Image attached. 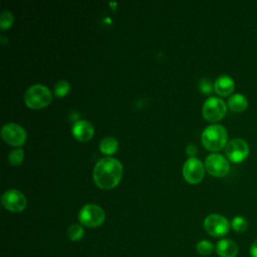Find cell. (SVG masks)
I'll return each instance as SVG.
<instances>
[{"label": "cell", "instance_id": "6da1fadb", "mask_svg": "<svg viewBox=\"0 0 257 257\" xmlns=\"http://www.w3.org/2000/svg\"><path fill=\"white\" fill-rule=\"evenodd\" d=\"M94 183L102 189L115 187L121 179L122 165L114 158L106 157L100 159L93 168Z\"/></svg>", "mask_w": 257, "mask_h": 257}, {"label": "cell", "instance_id": "7a4b0ae2", "mask_svg": "<svg viewBox=\"0 0 257 257\" xmlns=\"http://www.w3.org/2000/svg\"><path fill=\"white\" fill-rule=\"evenodd\" d=\"M202 143L210 151H220L227 145L228 134L221 124H211L202 133Z\"/></svg>", "mask_w": 257, "mask_h": 257}, {"label": "cell", "instance_id": "3957f363", "mask_svg": "<svg viewBox=\"0 0 257 257\" xmlns=\"http://www.w3.org/2000/svg\"><path fill=\"white\" fill-rule=\"evenodd\" d=\"M51 91L43 84H33L27 88L24 94V101L31 108H41L50 103Z\"/></svg>", "mask_w": 257, "mask_h": 257}, {"label": "cell", "instance_id": "277c9868", "mask_svg": "<svg viewBox=\"0 0 257 257\" xmlns=\"http://www.w3.org/2000/svg\"><path fill=\"white\" fill-rule=\"evenodd\" d=\"M80 224L94 228L100 226L105 220V213L101 207L95 204H86L78 212Z\"/></svg>", "mask_w": 257, "mask_h": 257}, {"label": "cell", "instance_id": "5b68a950", "mask_svg": "<svg viewBox=\"0 0 257 257\" xmlns=\"http://www.w3.org/2000/svg\"><path fill=\"white\" fill-rule=\"evenodd\" d=\"M230 223L223 215L210 214L204 220V228L206 232L212 237H223L230 229Z\"/></svg>", "mask_w": 257, "mask_h": 257}, {"label": "cell", "instance_id": "8992f818", "mask_svg": "<svg viewBox=\"0 0 257 257\" xmlns=\"http://www.w3.org/2000/svg\"><path fill=\"white\" fill-rule=\"evenodd\" d=\"M227 111V106L225 102L216 96H210L208 97L202 108L203 115L206 119L210 121H216L221 119Z\"/></svg>", "mask_w": 257, "mask_h": 257}, {"label": "cell", "instance_id": "52a82bcc", "mask_svg": "<svg viewBox=\"0 0 257 257\" xmlns=\"http://www.w3.org/2000/svg\"><path fill=\"white\" fill-rule=\"evenodd\" d=\"M1 203L5 209L11 212H21L25 209L27 201L22 192L15 189H10L3 193Z\"/></svg>", "mask_w": 257, "mask_h": 257}, {"label": "cell", "instance_id": "ba28073f", "mask_svg": "<svg viewBox=\"0 0 257 257\" xmlns=\"http://www.w3.org/2000/svg\"><path fill=\"white\" fill-rule=\"evenodd\" d=\"M1 136L6 143L15 147L22 146L26 141L25 130L14 122L4 124L1 128Z\"/></svg>", "mask_w": 257, "mask_h": 257}, {"label": "cell", "instance_id": "9c48e42d", "mask_svg": "<svg viewBox=\"0 0 257 257\" xmlns=\"http://www.w3.org/2000/svg\"><path fill=\"white\" fill-rule=\"evenodd\" d=\"M205 167L207 171L215 177H224L230 170L228 160L223 155L217 153L207 156L205 160Z\"/></svg>", "mask_w": 257, "mask_h": 257}, {"label": "cell", "instance_id": "30bf717a", "mask_svg": "<svg viewBox=\"0 0 257 257\" xmlns=\"http://www.w3.org/2000/svg\"><path fill=\"white\" fill-rule=\"evenodd\" d=\"M225 153L228 159L234 163L244 161L249 154L248 144L242 139H233L229 141L225 147Z\"/></svg>", "mask_w": 257, "mask_h": 257}, {"label": "cell", "instance_id": "8fae6325", "mask_svg": "<svg viewBox=\"0 0 257 257\" xmlns=\"http://www.w3.org/2000/svg\"><path fill=\"white\" fill-rule=\"evenodd\" d=\"M204 172L203 163L195 157L189 158L183 165V176L191 184L199 183L204 177Z\"/></svg>", "mask_w": 257, "mask_h": 257}, {"label": "cell", "instance_id": "7c38bea8", "mask_svg": "<svg viewBox=\"0 0 257 257\" xmlns=\"http://www.w3.org/2000/svg\"><path fill=\"white\" fill-rule=\"evenodd\" d=\"M71 133L73 137L81 142L88 141L93 136L94 130L92 124L86 119L76 120L71 127Z\"/></svg>", "mask_w": 257, "mask_h": 257}, {"label": "cell", "instance_id": "4fadbf2b", "mask_svg": "<svg viewBox=\"0 0 257 257\" xmlns=\"http://www.w3.org/2000/svg\"><path fill=\"white\" fill-rule=\"evenodd\" d=\"M215 250L220 257H236L239 249L233 240L223 238L217 242Z\"/></svg>", "mask_w": 257, "mask_h": 257}, {"label": "cell", "instance_id": "5bb4252c", "mask_svg": "<svg viewBox=\"0 0 257 257\" xmlns=\"http://www.w3.org/2000/svg\"><path fill=\"white\" fill-rule=\"evenodd\" d=\"M235 87L234 80L231 76L229 75H221L219 76L215 82H214V90L222 96H226L230 94Z\"/></svg>", "mask_w": 257, "mask_h": 257}, {"label": "cell", "instance_id": "9a60e30c", "mask_svg": "<svg viewBox=\"0 0 257 257\" xmlns=\"http://www.w3.org/2000/svg\"><path fill=\"white\" fill-rule=\"evenodd\" d=\"M228 105L233 111H243L248 106V100L247 98L241 94V93H235L231 95L228 99Z\"/></svg>", "mask_w": 257, "mask_h": 257}, {"label": "cell", "instance_id": "2e32d148", "mask_svg": "<svg viewBox=\"0 0 257 257\" xmlns=\"http://www.w3.org/2000/svg\"><path fill=\"white\" fill-rule=\"evenodd\" d=\"M118 143L113 137H105L100 141L99 149L104 155H112L116 152Z\"/></svg>", "mask_w": 257, "mask_h": 257}, {"label": "cell", "instance_id": "e0dca14e", "mask_svg": "<svg viewBox=\"0 0 257 257\" xmlns=\"http://www.w3.org/2000/svg\"><path fill=\"white\" fill-rule=\"evenodd\" d=\"M84 235L83 227L80 224H72L67 229V236L70 241H79Z\"/></svg>", "mask_w": 257, "mask_h": 257}, {"label": "cell", "instance_id": "ac0fdd59", "mask_svg": "<svg viewBox=\"0 0 257 257\" xmlns=\"http://www.w3.org/2000/svg\"><path fill=\"white\" fill-rule=\"evenodd\" d=\"M196 250L200 255L203 256H208L210 254L213 253L214 251V245L211 241L203 239L201 241H199L196 245Z\"/></svg>", "mask_w": 257, "mask_h": 257}, {"label": "cell", "instance_id": "d6986e66", "mask_svg": "<svg viewBox=\"0 0 257 257\" xmlns=\"http://www.w3.org/2000/svg\"><path fill=\"white\" fill-rule=\"evenodd\" d=\"M231 227L233 228L234 231L236 232H243L247 229L248 226V222L246 220L245 217L243 216H235L230 223Z\"/></svg>", "mask_w": 257, "mask_h": 257}, {"label": "cell", "instance_id": "ffe728a7", "mask_svg": "<svg viewBox=\"0 0 257 257\" xmlns=\"http://www.w3.org/2000/svg\"><path fill=\"white\" fill-rule=\"evenodd\" d=\"M69 90H70V85H69L68 81H66L64 79L58 80L54 85V93L58 97H62L64 95H66L69 92Z\"/></svg>", "mask_w": 257, "mask_h": 257}, {"label": "cell", "instance_id": "44dd1931", "mask_svg": "<svg viewBox=\"0 0 257 257\" xmlns=\"http://www.w3.org/2000/svg\"><path fill=\"white\" fill-rule=\"evenodd\" d=\"M13 20H14V17H13V14L10 11L4 10V11L1 12V14H0V26H1L2 29L9 28L12 25Z\"/></svg>", "mask_w": 257, "mask_h": 257}, {"label": "cell", "instance_id": "7402d4cb", "mask_svg": "<svg viewBox=\"0 0 257 257\" xmlns=\"http://www.w3.org/2000/svg\"><path fill=\"white\" fill-rule=\"evenodd\" d=\"M23 157H24L23 150L22 149H15V150H12L9 153L8 160L12 165H19L22 162Z\"/></svg>", "mask_w": 257, "mask_h": 257}, {"label": "cell", "instance_id": "603a6c76", "mask_svg": "<svg viewBox=\"0 0 257 257\" xmlns=\"http://www.w3.org/2000/svg\"><path fill=\"white\" fill-rule=\"evenodd\" d=\"M214 88V84H212L209 78H203L200 81V89L205 93H210Z\"/></svg>", "mask_w": 257, "mask_h": 257}, {"label": "cell", "instance_id": "cb8c5ba5", "mask_svg": "<svg viewBox=\"0 0 257 257\" xmlns=\"http://www.w3.org/2000/svg\"><path fill=\"white\" fill-rule=\"evenodd\" d=\"M249 253H250V257H257V239L251 244Z\"/></svg>", "mask_w": 257, "mask_h": 257}, {"label": "cell", "instance_id": "d4e9b609", "mask_svg": "<svg viewBox=\"0 0 257 257\" xmlns=\"http://www.w3.org/2000/svg\"><path fill=\"white\" fill-rule=\"evenodd\" d=\"M186 152H187V154L190 156V158H192V157H194V155L197 153V148H196L195 145L190 144V145H188V147L186 148Z\"/></svg>", "mask_w": 257, "mask_h": 257}]
</instances>
